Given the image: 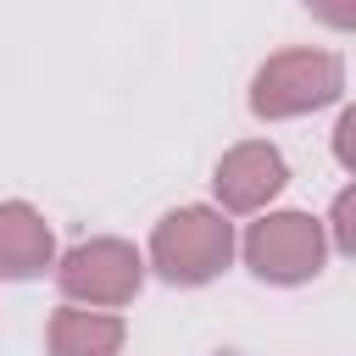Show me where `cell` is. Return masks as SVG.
Masks as SVG:
<instances>
[{
	"label": "cell",
	"instance_id": "1",
	"mask_svg": "<svg viewBox=\"0 0 356 356\" xmlns=\"http://www.w3.org/2000/svg\"><path fill=\"white\" fill-rule=\"evenodd\" d=\"M345 95V61L334 50H278L256 67L250 78V111L261 122H284V117H306L323 111Z\"/></svg>",
	"mask_w": 356,
	"mask_h": 356
},
{
	"label": "cell",
	"instance_id": "2",
	"mask_svg": "<svg viewBox=\"0 0 356 356\" xmlns=\"http://www.w3.org/2000/svg\"><path fill=\"white\" fill-rule=\"evenodd\" d=\"M234 261V222L217 206H178L150 234V267L167 284H211Z\"/></svg>",
	"mask_w": 356,
	"mask_h": 356
},
{
	"label": "cell",
	"instance_id": "3",
	"mask_svg": "<svg viewBox=\"0 0 356 356\" xmlns=\"http://www.w3.org/2000/svg\"><path fill=\"white\" fill-rule=\"evenodd\" d=\"M239 250L261 284H312L328 261V234L323 217L312 211H267L261 222L245 228Z\"/></svg>",
	"mask_w": 356,
	"mask_h": 356
},
{
	"label": "cell",
	"instance_id": "4",
	"mask_svg": "<svg viewBox=\"0 0 356 356\" xmlns=\"http://www.w3.org/2000/svg\"><path fill=\"white\" fill-rule=\"evenodd\" d=\"M56 284L72 306H89V312H111V306H128L145 284V256L128 245V239H83L72 245L61 261H56Z\"/></svg>",
	"mask_w": 356,
	"mask_h": 356
},
{
	"label": "cell",
	"instance_id": "5",
	"mask_svg": "<svg viewBox=\"0 0 356 356\" xmlns=\"http://www.w3.org/2000/svg\"><path fill=\"white\" fill-rule=\"evenodd\" d=\"M284 184H289V167H284L278 145H267V139L234 145V150L217 161V172H211V189H217V211H222V217L261 211Z\"/></svg>",
	"mask_w": 356,
	"mask_h": 356
},
{
	"label": "cell",
	"instance_id": "6",
	"mask_svg": "<svg viewBox=\"0 0 356 356\" xmlns=\"http://www.w3.org/2000/svg\"><path fill=\"white\" fill-rule=\"evenodd\" d=\"M56 267V234L28 200H0V278H39Z\"/></svg>",
	"mask_w": 356,
	"mask_h": 356
},
{
	"label": "cell",
	"instance_id": "7",
	"mask_svg": "<svg viewBox=\"0 0 356 356\" xmlns=\"http://www.w3.org/2000/svg\"><path fill=\"white\" fill-rule=\"evenodd\" d=\"M128 339V323L89 306H61L50 317V356H117Z\"/></svg>",
	"mask_w": 356,
	"mask_h": 356
},
{
	"label": "cell",
	"instance_id": "8",
	"mask_svg": "<svg viewBox=\"0 0 356 356\" xmlns=\"http://www.w3.org/2000/svg\"><path fill=\"white\" fill-rule=\"evenodd\" d=\"M323 234H328V250H339V256L356 250V189H339L334 195V211H328Z\"/></svg>",
	"mask_w": 356,
	"mask_h": 356
},
{
	"label": "cell",
	"instance_id": "9",
	"mask_svg": "<svg viewBox=\"0 0 356 356\" xmlns=\"http://www.w3.org/2000/svg\"><path fill=\"white\" fill-rule=\"evenodd\" d=\"M334 161H339L345 172H356V111H350V106H345L339 122H334Z\"/></svg>",
	"mask_w": 356,
	"mask_h": 356
},
{
	"label": "cell",
	"instance_id": "10",
	"mask_svg": "<svg viewBox=\"0 0 356 356\" xmlns=\"http://www.w3.org/2000/svg\"><path fill=\"white\" fill-rule=\"evenodd\" d=\"M306 6H312V17H317V22H328L334 33L356 28V0H306Z\"/></svg>",
	"mask_w": 356,
	"mask_h": 356
}]
</instances>
